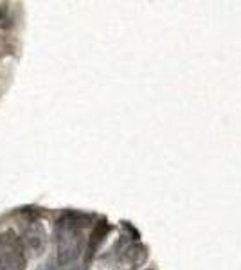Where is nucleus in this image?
Returning <instances> with one entry per match:
<instances>
[{
	"mask_svg": "<svg viewBox=\"0 0 241 270\" xmlns=\"http://www.w3.org/2000/svg\"><path fill=\"white\" fill-rule=\"evenodd\" d=\"M58 263L60 265H70L78 260L83 250V234L76 227L58 222Z\"/></svg>",
	"mask_w": 241,
	"mask_h": 270,
	"instance_id": "nucleus-1",
	"label": "nucleus"
},
{
	"mask_svg": "<svg viewBox=\"0 0 241 270\" xmlns=\"http://www.w3.org/2000/svg\"><path fill=\"white\" fill-rule=\"evenodd\" d=\"M24 265L22 247L14 232L8 230L0 236V270H20Z\"/></svg>",
	"mask_w": 241,
	"mask_h": 270,
	"instance_id": "nucleus-2",
	"label": "nucleus"
},
{
	"mask_svg": "<svg viewBox=\"0 0 241 270\" xmlns=\"http://www.w3.org/2000/svg\"><path fill=\"white\" fill-rule=\"evenodd\" d=\"M108 229H110V227H108V222H99L94 227V230L90 234V242H88V258L94 256V252L98 250V247L101 245L104 236H106Z\"/></svg>",
	"mask_w": 241,
	"mask_h": 270,
	"instance_id": "nucleus-3",
	"label": "nucleus"
},
{
	"mask_svg": "<svg viewBox=\"0 0 241 270\" xmlns=\"http://www.w3.org/2000/svg\"><path fill=\"white\" fill-rule=\"evenodd\" d=\"M74 270H85V266H80V268H74Z\"/></svg>",
	"mask_w": 241,
	"mask_h": 270,
	"instance_id": "nucleus-4",
	"label": "nucleus"
},
{
	"mask_svg": "<svg viewBox=\"0 0 241 270\" xmlns=\"http://www.w3.org/2000/svg\"><path fill=\"white\" fill-rule=\"evenodd\" d=\"M47 270H54V268H52V266H49V268H47Z\"/></svg>",
	"mask_w": 241,
	"mask_h": 270,
	"instance_id": "nucleus-5",
	"label": "nucleus"
},
{
	"mask_svg": "<svg viewBox=\"0 0 241 270\" xmlns=\"http://www.w3.org/2000/svg\"><path fill=\"white\" fill-rule=\"evenodd\" d=\"M0 16H2V13H0Z\"/></svg>",
	"mask_w": 241,
	"mask_h": 270,
	"instance_id": "nucleus-6",
	"label": "nucleus"
}]
</instances>
